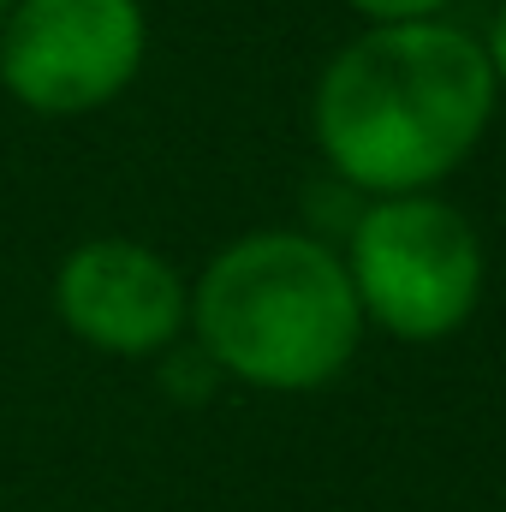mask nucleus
<instances>
[{
	"instance_id": "4",
	"label": "nucleus",
	"mask_w": 506,
	"mask_h": 512,
	"mask_svg": "<svg viewBox=\"0 0 506 512\" xmlns=\"http://www.w3.org/2000/svg\"><path fill=\"white\" fill-rule=\"evenodd\" d=\"M143 60V0H12L0 24V84L42 120H78L120 102Z\"/></svg>"
},
{
	"instance_id": "2",
	"label": "nucleus",
	"mask_w": 506,
	"mask_h": 512,
	"mask_svg": "<svg viewBox=\"0 0 506 512\" xmlns=\"http://www.w3.org/2000/svg\"><path fill=\"white\" fill-rule=\"evenodd\" d=\"M191 334L221 382L316 393L364 346V310L340 251L316 233L256 227L191 280Z\"/></svg>"
},
{
	"instance_id": "1",
	"label": "nucleus",
	"mask_w": 506,
	"mask_h": 512,
	"mask_svg": "<svg viewBox=\"0 0 506 512\" xmlns=\"http://www.w3.org/2000/svg\"><path fill=\"white\" fill-rule=\"evenodd\" d=\"M495 108V72L465 24H364L316 78L310 137L328 173L370 203L447 185L489 137Z\"/></svg>"
},
{
	"instance_id": "5",
	"label": "nucleus",
	"mask_w": 506,
	"mask_h": 512,
	"mask_svg": "<svg viewBox=\"0 0 506 512\" xmlns=\"http://www.w3.org/2000/svg\"><path fill=\"white\" fill-rule=\"evenodd\" d=\"M54 316L102 358H161L191 334V280L155 245L102 233L60 256Z\"/></svg>"
},
{
	"instance_id": "8",
	"label": "nucleus",
	"mask_w": 506,
	"mask_h": 512,
	"mask_svg": "<svg viewBox=\"0 0 506 512\" xmlns=\"http://www.w3.org/2000/svg\"><path fill=\"white\" fill-rule=\"evenodd\" d=\"M6 12H12V0H0V24H6Z\"/></svg>"
},
{
	"instance_id": "6",
	"label": "nucleus",
	"mask_w": 506,
	"mask_h": 512,
	"mask_svg": "<svg viewBox=\"0 0 506 512\" xmlns=\"http://www.w3.org/2000/svg\"><path fill=\"white\" fill-rule=\"evenodd\" d=\"M364 24H429V18H453L459 0H346Z\"/></svg>"
},
{
	"instance_id": "3",
	"label": "nucleus",
	"mask_w": 506,
	"mask_h": 512,
	"mask_svg": "<svg viewBox=\"0 0 506 512\" xmlns=\"http://www.w3.org/2000/svg\"><path fill=\"white\" fill-rule=\"evenodd\" d=\"M346 274L364 310V328H381L405 346L453 340L489 286V251L477 221L441 191L370 197L346 233Z\"/></svg>"
},
{
	"instance_id": "7",
	"label": "nucleus",
	"mask_w": 506,
	"mask_h": 512,
	"mask_svg": "<svg viewBox=\"0 0 506 512\" xmlns=\"http://www.w3.org/2000/svg\"><path fill=\"white\" fill-rule=\"evenodd\" d=\"M477 42H483V60H489V72H495V90L506 96V0H495V12H489V30H483Z\"/></svg>"
}]
</instances>
